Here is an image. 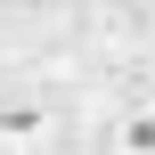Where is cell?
Returning <instances> with one entry per match:
<instances>
[{"label":"cell","mask_w":155,"mask_h":155,"mask_svg":"<svg viewBox=\"0 0 155 155\" xmlns=\"http://www.w3.org/2000/svg\"><path fill=\"white\" fill-rule=\"evenodd\" d=\"M106 155H155V98H123V106H114Z\"/></svg>","instance_id":"7a4b0ae2"},{"label":"cell","mask_w":155,"mask_h":155,"mask_svg":"<svg viewBox=\"0 0 155 155\" xmlns=\"http://www.w3.org/2000/svg\"><path fill=\"white\" fill-rule=\"evenodd\" d=\"M57 139V98L33 82H0V155H41Z\"/></svg>","instance_id":"6da1fadb"}]
</instances>
